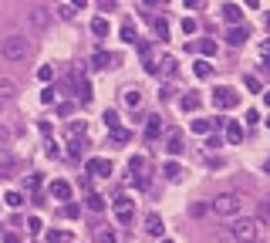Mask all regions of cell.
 <instances>
[{
	"mask_svg": "<svg viewBox=\"0 0 270 243\" xmlns=\"http://www.w3.org/2000/svg\"><path fill=\"white\" fill-rule=\"evenodd\" d=\"M122 98H125V105H129V108H138V105H142V91H138V88H125V91H122Z\"/></svg>",
	"mask_w": 270,
	"mask_h": 243,
	"instance_id": "15",
	"label": "cell"
},
{
	"mask_svg": "<svg viewBox=\"0 0 270 243\" xmlns=\"http://www.w3.org/2000/svg\"><path fill=\"white\" fill-rule=\"evenodd\" d=\"M37 78H41V81H51V78H54V68H51V65H44V68L37 71Z\"/></svg>",
	"mask_w": 270,
	"mask_h": 243,
	"instance_id": "40",
	"label": "cell"
},
{
	"mask_svg": "<svg viewBox=\"0 0 270 243\" xmlns=\"http://www.w3.org/2000/svg\"><path fill=\"white\" fill-rule=\"evenodd\" d=\"M223 20H226V24H233V27H236V24H240V20H243V10H240V7H236V3H226V7H223Z\"/></svg>",
	"mask_w": 270,
	"mask_h": 243,
	"instance_id": "14",
	"label": "cell"
},
{
	"mask_svg": "<svg viewBox=\"0 0 270 243\" xmlns=\"http://www.w3.org/2000/svg\"><path fill=\"white\" fill-rule=\"evenodd\" d=\"M186 48L200 51L202 58H216V41H209V37H200V41H193V44H186Z\"/></svg>",
	"mask_w": 270,
	"mask_h": 243,
	"instance_id": "7",
	"label": "cell"
},
{
	"mask_svg": "<svg viewBox=\"0 0 270 243\" xmlns=\"http://www.w3.org/2000/svg\"><path fill=\"white\" fill-rule=\"evenodd\" d=\"M159 68H162V71H166V75H172V71H176V61H172V58H169V54H166V58H162V61H159V65H155V71H159Z\"/></svg>",
	"mask_w": 270,
	"mask_h": 243,
	"instance_id": "33",
	"label": "cell"
},
{
	"mask_svg": "<svg viewBox=\"0 0 270 243\" xmlns=\"http://www.w3.org/2000/svg\"><path fill=\"white\" fill-rule=\"evenodd\" d=\"M264 169H267V172H270V159H267V165H264Z\"/></svg>",
	"mask_w": 270,
	"mask_h": 243,
	"instance_id": "57",
	"label": "cell"
},
{
	"mask_svg": "<svg viewBox=\"0 0 270 243\" xmlns=\"http://www.w3.org/2000/svg\"><path fill=\"white\" fill-rule=\"evenodd\" d=\"M213 105H216V108H236V105H240V95H236L233 88H216V91H213Z\"/></svg>",
	"mask_w": 270,
	"mask_h": 243,
	"instance_id": "4",
	"label": "cell"
},
{
	"mask_svg": "<svg viewBox=\"0 0 270 243\" xmlns=\"http://www.w3.org/2000/svg\"><path fill=\"white\" fill-rule=\"evenodd\" d=\"M78 98H81V101H91V98H95V95H91V84H88L84 78L78 81Z\"/></svg>",
	"mask_w": 270,
	"mask_h": 243,
	"instance_id": "29",
	"label": "cell"
},
{
	"mask_svg": "<svg viewBox=\"0 0 270 243\" xmlns=\"http://www.w3.org/2000/svg\"><path fill=\"white\" fill-rule=\"evenodd\" d=\"M88 210H91V213H101V210H105V199H101V196H88Z\"/></svg>",
	"mask_w": 270,
	"mask_h": 243,
	"instance_id": "34",
	"label": "cell"
},
{
	"mask_svg": "<svg viewBox=\"0 0 270 243\" xmlns=\"http://www.w3.org/2000/svg\"><path fill=\"white\" fill-rule=\"evenodd\" d=\"M58 115H61V118H68V115H71V105H68V101H65V105H58Z\"/></svg>",
	"mask_w": 270,
	"mask_h": 243,
	"instance_id": "49",
	"label": "cell"
},
{
	"mask_svg": "<svg viewBox=\"0 0 270 243\" xmlns=\"http://www.w3.org/2000/svg\"><path fill=\"white\" fill-rule=\"evenodd\" d=\"M260 220H270V203H260Z\"/></svg>",
	"mask_w": 270,
	"mask_h": 243,
	"instance_id": "50",
	"label": "cell"
},
{
	"mask_svg": "<svg viewBox=\"0 0 270 243\" xmlns=\"http://www.w3.org/2000/svg\"><path fill=\"white\" fill-rule=\"evenodd\" d=\"M7 142H10V129H7V125H0V149H3Z\"/></svg>",
	"mask_w": 270,
	"mask_h": 243,
	"instance_id": "42",
	"label": "cell"
},
{
	"mask_svg": "<svg viewBox=\"0 0 270 243\" xmlns=\"http://www.w3.org/2000/svg\"><path fill=\"white\" fill-rule=\"evenodd\" d=\"M243 84H247V91H253V95H260V91H264V84H260V78H257V75H247V78H243Z\"/></svg>",
	"mask_w": 270,
	"mask_h": 243,
	"instance_id": "27",
	"label": "cell"
},
{
	"mask_svg": "<svg viewBox=\"0 0 270 243\" xmlns=\"http://www.w3.org/2000/svg\"><path fill=\"white\" fill-rule=\"evenodd\" d=\"M37 186H41V176H31V179H27V189H31V193H34V189H37Z\"/></svg>",
	"mask_w": 270,
	"mask_h": 243,
	"instance_id": "48",
	"label": "cell"
},
{
	"mask_svg": "<svg viewBox=\"0 0 270 243\" xmlns=\"http://www.w3.org/2000/svg\"><path fill=\"white\" fill-rule=\"evenodd\" d=\"M78 213H81V210H78L74 203H68L65 210H61V216H68V220H78Z\"/></svg>",
	"mask_w": 270,
	"mask_h": 243,
	"instance_id": "37",
	"label": "cell"
},
{
	"mask_svg": "<svg viewBox=\"0 0 270 243\" xmlns=\"http://www.w3.org/2000/svg\"><path fill=\"white\" fill-rule=\"evenodd\" d=\"M247 122H250V125L260 122V112H257V108H247Z\"/></svg>",
	"mask_w": 270,
	"mask_h": 243,
	"instance_id": "44",
	"label": "cell"
},
{
	"mask_svg": "<svg viewBox=\"0 0 270 243\" xmlns=\"http://www.w3.org/2000/svg\"><path fill=\"white\" fill-rule=\"evenodd\" d=\"M81 149H84V146H81V142H78V139H71V156H74V159H78V156H81Z\"/></svg>",
	"mask_w": 270,
	"mask_h": 243,
	"instance_id": "46",
	"label": "cell"
},
{
	"mask_svg": "<svg viewBox=\"0 0 270 243\" xmlns=\"http://www.w3.org/2000/svg\"><path fill=\"white\" fill-rule=\"evenodd\" d=\"M51 196L61 199V203H68V199H71V186H68L65 179H54V182H51Z\"/></svg>",
	"mask_w": 270,
	"mask_h": 243,
	"instance_id": "10",
	"label": "cell"
},
{
	"mask_svg": "<svg viewBox=\"0 0 270 243\" xmlns=\"http://www.w3.org/2000/svg\"><path fill=\"white\" fill-rule=\"evenodd\" d=\"M98 243H115V237L108 230H98Z\"/></svg>",
	"mask_w": 270,
	"mask_h": 243,
	"instance_id": "43",
	"label": "cell"
},
{
	"mask_svg": "<svg viewBox=\"0 0 270 243\" xmlns=\"http://www.w3.org/2000/svg\"><path fill=\"white\" fill-rule=\"evenodd\" d=\"M162 230H166V227H162V216H159V213H149V216H145V233H149V237H162Z\"/></svg>",
	"mask_w": 270,
	"mask_h": 243,
	"instance_id": "9",
	"label": "cell"
},
{
	"mask_svg": "<svg viewBox=\"0 0 270 243\" xmlns=\"http://www.w3.org/2000/svg\"><path fill=\"white\" fill-rule=\"evenodd\" d=\"M162 176H166V179H172V182H176V179H183L179 162H166V165H162Z\"/></svg>",
	"mask_w": 270,
	"mask_h": 243,
	"instance_id": "21",
	"label": "cell"
},
{
	"mask_svg": "<svg viewBox=\"0 0 270 243\" xmlns=\"http://www.w3.org/2000/svg\"><path fill=\"white\" fill-rule=\"evenodd\" d=\"M183 31H186V37L196 34V31H200V20H196V17H186V20H183Z\"/></svg>",
	"mask_w": 270,
	"mask_h": 243,
	"instance_id": "32",
	"label": "cell"
},
{
	"mask_svg": "<svg viewBox=\"0 0 270 243\" xmlns=\"http://www.w3.org/2000/svg\"><path fill=\"white\" fill-rule=\"evenodd\" d=\"M152 31H155L162 41H169V24H166V17H155V14H152Z\"/></svg>",
	"mask_w": 270,
	"mask_h": 243,
	"instance_id": "16",
	"label": "cell"
},
{
	"mask_svg": "<svg viewBox=\"0 0 270 243\" xmlns=\"http://www.w3.org/2000/svg\"><path fill=\"white\" fill-rule=\"evenodd\" d=\"M31 24H34V31H44V27L51 24L48 10H44V7H34V10H31Z\"/></svg>",
	"mask_w": 270,
	"mask_h": 243,
	"instance_id": "11",
	"label": "cell"
},
{
	"mask_svg": "<svg viewBox=\"0 0 270 243\" xmlns=\"http://www.w3.org/2000/svg\"><path fill=\"white\" fill-rule=\"evenodd\" d=\"M162 243H172V240H162Z\"/></svg>",
	"mask_w": 270,
	"mask_h": 243,
	"instance_id": "58",
	"label": "cell"
},
{
	"mask_svg": "<svg viewBox=\"0 0 270 243\" xmlns=\"http://www.w3.org/2000/svg\"><path fill=\"white\" fill-rule=\"evenodd\" d=\"M17 95V84L10 78H0V101H7V98H14Z\"/></svg>",
	"mask_w": 270,
	"mask_h": 243,
	"instance_id": "17",
	"label": "cell"
},
{
	"mask_svg": "<svg viewBox=\"0 0 270 243\" xmlns=\"http://www.w3.org/2000/svg\"><path fill=\"white\" fill-rule=\"evenodd\" d=\"M27 51H31V44H27V37H20V34H10V37L0 44V54H3L7 61H24Z\"/></svg>",
	"mask_w": 270,
	"mask_h": 243,
	"instance_id": "3",
	"label": "cell"
},
{
	"mask_svg": "<svg viewBox=\"0 0 270 243\" xmlns=\"http://www.w3.org/2000/svg\"><path fill=\"white\" fill-rule=\"evenodd\" d=\"M0 105H3V101H0Z\"/></svg>",
	"mask_w": 270,
	"mask_h": 243,
	"instance_id": "59",
	"label": "cell"
},
{
	"mask_svg": "<svg viewBox=\"0 0 270 243\" xmlns=\"http://www.w3.org/2000/svg\"><path fill=\"white\" fill-rule=\"evenodd\" d=\"M264 125H267V129H270V115H267V122H264Z\"/></svg>",
	"mask_w": 270,
	"mask_h": 243,
	"instance_id": "56",
	"label": "cell"
},
{
	"mask_svg": "<svg viewBox=\"0 0 270 243\" xmlns=\"http://www.w3.org/2000/svg\"><path fill=\"white\" fill-rule=\"evenodd\" d=\"M179 105H183V112H196V108H200V95H196V91H189Z\"/></svg>",
	"mask_w": 270,
	"mask_h": 243,
	"instance_id": "24",
	"label": "cell"
},
{
	"mask_svg": "<svg viewBox=\"0 0 270 243\" xmlns=\"http://www.w3.org/2000/svg\"><path fill=\"white\" fill-rule=\"evenodd\" d=\"M112 61H115V58H112L108 51H95V58H91V65H95V68H108Z\"/></svg>",
	"mask_w": 270,
	"mask_h": 243,
	"instance_id": "23",
	"label": "cell"
},
{
	"mask_svg": "<svg viewBox=\"0 0 270 243\" xmlns=\"http://www.w3.org/2000/svg\"><path fill=\"white\" fill-rule=\"evenodd\" d=\"M3 203H7L10 210H20V206H24V196H20V193H7V196H3Z\"/></svg>",
	"mask_w": 270,
	"mask_h": 243,
	"instance_id": "28",
	"label": "cell"
},
{
	"mask_svg": "<svg viewBox=\"0 0 270 243\" xmlns=\"http://www.w3.org/2000/svg\"><path fill=\"white\" fill-rule=\"evenodd\" d=\"M260 237V220H250V216H240L233 223V240L236 243H257Z\"/></svg>",
	"mask_w": 270,
	"mask_h": 243,
	"instance_id": "2",
	"label": "cell"
},
{
	"mask_svg": "<svg viewBox=\"0 0 270 243\" xmlns=\"http://www.w3.org/2000/svg\"><path fill=\"white\" fill-rule=\"evenodd\" d=\"M54 98H58L54 88H44V91H41V101H44V105H54Z\"/></svg>",
	"mask_w": 270,
	"mask_h": 243,
	"instance_id": "36",
	"label": "cell"
},
{
	"mask_svg": "<svg viewBox=\"0 0 270 243\" xmlns=\"http://www.w3.org/2000/svg\"><path fill=\"white\" fill-rule=\"evenodd\" d=\"M105 125H108V132L118 129V115H115V112H105Z\"/></svg>",
	"mask_w": 270,
	"mask_h": 243,
	"instance_id": "38",
	"label": "cell"
},
{
	"mask_svg": "<svg viewBox=\"0 0 270 243\" xmlns=\"http://www.w3.org/2000/svg\"><path fill=\"white\" fill-rule=\"evenodd\" d=\"M48 243H74V237H71L68 230H51V233H48Z\"/></svg>",
	"mask_w": 270,
	"mask_h": 243,
	"instance_id": "22",
	"label": "cell"
},
{
	"mask_svg": "<svg viewBox=\"0 0 270 243\" xmlns=\"http://www.w3.org/2000/svg\"><path fill=\"white\" fill-rule=\"evenodd\" d=\"M41 230H44V223H41V216H31V220H27V233H31V237H37Z\"/></svg>",
	"mask_w": 270,
	"mask_h": 243,
	"instance_id": "31",
	"label": "cell"
},
{
	"mask_svg": "<svg viewBox=\"0 0 270 243\" xmlns=\"http://www.w3.org/2000/svg\"><path fill=\"white\" fill-rule=\"evenodd\" d=\"M206 210H209V206H206V203H193V206H189V216H202V213H206Z\"/></svg>",
	"mask_w": 270,
	"mask_h": 243,
	"instance_id": "41",
	"label": "cell"
},
{
	"mask_svg": "<svg viewBox=\"0 0 270 243\" xmlns=\"http://www.w3.org/2000/svg\"><path fill=\"white\" fill-rule=\"evenodd\" d=\"M91 34H95V37H108V20H105V17H95V20H91Z\"/></svg>",
	"mask_w": 270,
	"mask_h": 243,
	"instance_id": "19",
	"label": "cell"
},
{
	"mask_svg": "<svg viewBox=\"0 0 270 243\" xmlns=\"http://www.w3.org/2000/svg\"><path fill=\"white\" fill-rule=\"evenodd\" d=\"M189 129H193L196 135H209V132H213V118H196Z\"/></svg>",
	"mask_w": 270,
	"mask_h": 243,
	"instance_id": "18",
	"label": "cell"
},
{
	"mask_svg": "<svg viewBox=\"0 0 270 243\" xmlns=\"http://www.w3.org/2000/svg\"><path fill=\"white\" fill-rule=\"evenodd\" d=\"M112 139H115V142H118V146H125V142H129V139H132V132H125V129H122V125H118V129H112Z\"/></svg>",
	"mask_w": 270,
	"mask_h": 243,
	"instance_id": "30",
	"label": "cell"
},
{
	"mask_svg": "<svg viewBox=\"0 0 270 243\" xmlns=\"http://www.w3.org/2000/svg\"><path fill=\"white\" fill-rule=\"evenodd\" d=\"M74 135H84V122H74V125H71V139H74Z\"/></svg>",
	"mask_w": 270,
	"mask_h": 243,
	"instance_id": "45",
	"label": "cell"
},
{
	"mask_svg": "<svg viewBox=\"0 0 270 243\" xmlns=\"http://www.w3.org/2000/svg\"><path fill=\"white\" fill-rule=\"evenodd\" d=\"M84 169H88V176H112V162L108 159H88Z\"/></svg>",
	"mask_w": 270,
	"mask_h": 243,
	"instance_id": "6",
	"label": "cell"
},
{
	"mask_svg": "<svg viewBox=\"0 0 270 243\" xmlns=\"http://www.w3.org/2000/svg\"><path fill=\"white\" fill-rule=\"evenodd\" d=\"M129 172H132V176H145V159H142V156H132V159H129Z\"/></svg>",
	"mask_w": 270,
	"mask_h": 243,
	"instance_id": "25",
	"label": "cell"
},
{
	"mask_svg": "<svg viewBox=\"0 0 270 243\" xmlns=\"http://www.w3.org/2000/svg\"><path fill=\"white\" fill-rule=\"evenodd\" d=\"M71 7H74V10H84V7H88V0H71Z\"/></svg>",
	"mask_w": 270,
	"mask_h": 243,
	"instance_id": "51",
	"label": "cell"
},
{
	"mask_svg": "<svg viewBox=\"0 0 270 243\" xmlns=\"http://www.w3.org/2000/svg\"><path fill=\"white\" fill-rule=\"evenodd\" d=\"M3 243H20V233H14V230H10V233H3Z\"/></svg>",
	"mask_w": 270,
	"mask_h": 243,
	"instance_id": "47",
	"label": "cell"
},
{
	"mask_svg": "<svg viewBox=\"0 0 270 243\" xmlns=\"http://www.w3.org/2000/svg\"><path fill=\"white\" fill-rule=\"evenodd\" d=\"M260 98H264V105L270 108V91H260Z\"/></svg>",
	"mask_w": 270,
	"mask_h": 243,
	"instance_id": "53",
	"label": "cell"
},
{
	"mask_svg": "<svg viewBox=\"0 0 270 243\" xmlns=\"http://www.w3.org/2000/svg\"><path fill=\"white\" fill-rule=\"evenodd\" d=\"M260 54H264V58H270V41H264V44H260Z\"/></svg>",
	"mask_w": 270,
	"mask_h": 243,
	"instance_id": "52",
	"label": "cell"
},
{
	"mask_svg": "<svg viewBox=\"0 0 270 243\" xmlns=\"http://www.w3.org/2000/svg\"><path fill=\"white\" fill-rule=\"evenodd\" d=\"M149 7H159V3H169V0H145Z\"/></svg>",
	"mask_w": 270,
	"mask_h": 243,
	"instance_id": "54",
	"label": "cell"
},
{
	"mask_svg": "<svg viewBox=\"0 0 270 243\" xmlns=\"http://www.w3.org/2000/svg\"><path fill=\"white\" fill-rule=\"evenodd\" d=\"M223 146V139H219V132H213L209 139H206V149H219Z\"/></svg>",
	"mask_w": 270,
	"mask_h": 243,
	"instance_id": "39",
	"label": "cell"
},
{
	"mask_svg": "<svg viewBox=\"0 0 270 243\" xmlns=\"http://www.w3.org/2000/svg\"><path fill=\"white\" fill-rule=\"evenodd\" d=\"M183 3H186V7H200L202 0H183Z\"/></svg>",
	"mask_w": 270,
	"mask_h": 243,
	"instance_id": "55",
	"label": "cell"
},
{
	"mask_svg": "<svg viewBox=\"0 0 270 243\" xmlns=\"http://www.w3.org/2000/svg\"><path fill=\"white\" fill-rule=\"evenodd\" d=\"M247 37H250V34H247V27H240V24H236V27L226 34V41H230V44H243Z\"/></svg>",
	"mask_w": 270,
	"mask_h": 243,
	"instance_id": "20",
	"label": "cell"
},
{
	"mask_svg": "<svg viewBox=\"0 0 270 243\" xmlns=\"http://www.w3.org/2000/svg\"><path fill=\"white\" fill-rule=\"evenodd\" d=\"M209 71H213V68H209V61H206V58H200V61L193 65V75H196V78H209Z\"/></svg>",
	"mask_w": 270,
	"mask_h": 243,
	"instance_id": "26",
	"label": "cell"
},
{
	"mask_svg": "<svg viewBox=\"0 0 270 243\" xmlns=\"http://www.w3.org/2000/svg\"><path fill=\"white\" fill-rule=\"evenodd\" d=\"M159 135H162V118H159V115H149V118H145V139L155 142Z\"/></svg>",
	"mask_w": 270,
	"mask_h": 243,
	"instance_id": "8",
	"label": "cell"
},
{
	"mask_svg": "<svg viewBox=\"0 0 270 243\" xmlns=\"http://www.w3.org/2000/svg\"><path fill=\"white\" fill-rule=\"evenodd\" d=\"M209 210H213L216 216L233 220V216H240V196H236V193H219V196L209 203Z\"/></svg>",
	"mask_w": 270,
	"mask_h": 243,
	"instance_id": "1",
	"label": "cell"
},
{
	"mask_svg": "<svg viewBox=\"0 0 270 243\" xmlns=\"http://www.w3.org/2000/svg\"><path fill=\"white\" fill-rule=\"evenodd\" d=\"M115 220H118L122 227H129V223L135 220V203H132V199H125V196L115 199Z\"/></svg>",
	"mask_w": 270,
	"mask_h": 243,
	"instance_id": "5",
	"label": "cell"
},
{
	"mask_svg": "<svg viewBox=\"0 0 270 243\" xmlns=\"http://www.w3.org/2000/svg\"><path fill=\"white\" fill-rule=\"evenodd\" d=\"M223 129H226V142H233V146L243 142V125H240V122H230V118H226Z\"/></svg>",
	"mask_w": 270,
	"mask_h": 243,
	"instance_id": "12",
	"label": "cell"
},
{
	"mask_svg": "<svg viewBox=\"0 0 270 243\" xmlns=\"http://www.w3.org/2000/svg\"><path fill=\"white\" fill-rule=\"evenodd\" d=\"M122 41H129V44H135V41H138V34H135L132 24H125V27H122Z\"/></svg>",
	"mask_w": 270,
	"mask_h": 243,
	"instance_id": "35",
	"label": "cell"
},
{
	"mask_svg": "<svg viewBox=\"0 0 270 243\" xmlns=\"http://www.w3.org/2000/svg\"><path fill=\"white\" fill-rule=\"evenodd\" d=\"M166 152H172V156H179V152H183V132H176V129H172V132L166 135Z\"/></svg>",
	"mask_w": 270,
	"mask_h": 243,
	"instance_id": "13",
	"label": "cell"
}]
</instances>
